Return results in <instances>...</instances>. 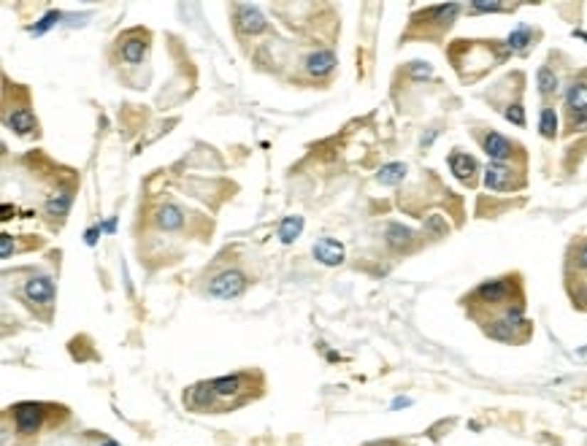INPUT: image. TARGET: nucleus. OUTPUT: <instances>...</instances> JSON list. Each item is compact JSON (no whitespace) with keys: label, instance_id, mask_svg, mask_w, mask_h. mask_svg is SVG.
Returning <instances> with one entry per match:
<instances>
[{"label":"nucleus","instance_id":"41","mask_svg":"<svg viewBox=\"0 0 587 446\" xmlns=\"http://www.w3.org/2000/svg\"><path fill=\"white\" fill-rule=\"evenodd\" d=\"M100 446H120V444H117V441H111V438H106V441H103Z\"/></svg>","mask_w":587,"mask_h":446},{"label":"nucleus","instance_id":"35","mask_svg":"<svg viewBox=\"0 0 587 446\" xmlns=\"http://www.w3.org/2000/svg\"><path fill=\"white\" fill-rule=\"evenodd\" d=\"M576 262H579V268H587V241L579 246V255H576Z\"/></svg>","mask_w":587,"mask_h":446},{"label":"nucleus","instance_id":"4","mask_svg":"<svg viewBox=\"0 0 587 446\" xmlns=\"http://www.w3.org/2000/svg\"><path fill=\"white\" fill-rule=\"evenodd\" d=\"M514 184V171L506 165V162H490L485 168V187L492 192H506V189Z\"/></svg>","mask_w":587,"mask_h":446},{"label":"nucleus","instance_id":"16","mask_svg":"<svg viewBox=\"0 0 587 446\" xmlns=\"http://www.w3.org/2000/svg\"><path fill=\"white\" fill-rule=\"evenodd\" d=\"M406 174H409L406 162H387V165H382V171L376 174V181L387 184V187H396V184H401L406 179Z\"/></svg>","mask_w":587,"mask_h":446},{"label":"nucleus","instance_id":"31","mask_svg":"<svg viewBox=\"0 0 587 446\" xmlns=\"http://www.w3.org/2000/svg\"><path fill=\"white\" fill-rule=\"evenodd\" d=\"M506 6L504 3H471V11L474 14H495V11H504Z\"/></svg>","mask_w":587,"mask_h":446},{"label":"nucleus","instance_id":"32","mask_svg":"<svg viewBox=\"0 0 587 446\" xmlns=\"http://www.w3.org/2000/svg\"><path fill=\"white\" fill-rule=\"evenodd\" d=\"M504 319H506L509 324H514V327H519V324L525 322V314H522V306H512V309L506 311Z\"/></svg>","mask_w":587,"mask_h":446},{"label":"nucleus","instance_id":"5","mask_svg":"<svg viewBox=\"0 0 587 446\" xmlns=\"http://www.w3.org/2000/svg\"><path fill=\"white\" fill-rule=\"evenodd\" d=\"M25 297L38 306H49L55 300V284L49 276H33L25 282Z\"/></svg>","mask_w":587,"mask_h":446},{"label":"nucleus","instance_id":"11","mask_svg":"<svg viewBox=\"0 0 587 446\" xmlns=\"http://www.w3.org/2000/svg\"><path fill=\"white\" fill-rule=\"evenodd\" d=\"M566 106L571 111V117L587 114V81H573L566 90Z\"/></svg>","mask_w":587,"mask_h":446},{"label":"nucleus","instance_id":"29","mask_svg":"<svg viewBox=\"0 0 587 446\" xmlns=\"http://www.w3.org/2000/svg\"><path fill=\"white\" fill-rule=\"evenodd\" d=\"M504 117L512 124H517V127H525V106H519V103H512V106H506V111H504Z\"/></svg>","mask_w":587,"mask_h":446},{"label":"nucleus","instance_id":"19","mask_svg":"<svg viewBox=\"0 0 587 446\" xmlns=\"http://www.w3.org/2000/svg\"><path fill=\"white\" fill-rule=\"evenodd\" d=\"M558 84H560L558 73H555L549 65H541L539 70H536V90L544 95V97L558 92Z\"/></svg>","mask_w":587,"mask_h":446},{"label":"nucleus","instance_id":"18","mask_svg":"<svg viewBox=\"0 0 587 446\" xmlns=\"http://www.w3.org/2000/svg\"><path fill=\"white\" fill-rule=\"evenodd\" d=\"M147 49H149L147 38H127L122 43L125 63H130V65H141V63H144V57H147Z\"/></svg>","mask_w":587,"mask_h":446},{"label":"nucleus","instance_id":"27","mask_svg":"<svg viewBox=\"0 0 587 446\" xmlns=\"http://www.w3.org/2000/svg\"><path fill=\"white\" fill-rule=\"evenodd\" d=\"M409 76L414 81H428L430 76H433V65H430V63H423V60H417V63H411L409 65Z\"/></svg>","mask_w":587,"mask_h":446},{"label":"nucleus","instance_id":"1","mask_svg":"<svg viewBox=\"0 0 587 446\" xmlns=\"http://www.w3.org/2000/svg\"><path fill=\"white\" fill-rule=\"evenodd\" d=\"M246 290V279L241 270H222L208 284V295L217 300H233Z\"/></svg>","mask_w":587,"mask_h":446},{"label":"nucleus","instance_id":"37","mask_svg":"<svg viewBox=\"0 0 587 446\" xmlns=\"http://www.w3.org/2000/svg\"><path fill=\"white\" fill-rule=\"evenodd\" d=\"M393 411H401V408H406V405H411V398H396V400H393Z\"/></svg>","mask_w":587,"mask_h":446},{"label":"nucleus","instance_id":"6","mask_svg":"<svg viewBox=\"0 0 587 446\" xmlns=\"http://www.w3.org/2000/svg\"><path fill=\"white\" fill-rule=\"evenodd\" d=\"M217 400V392L211 387V381H201V384H192L190 390L184 392V403L190 405L192 411H206L211 408Z\"/></svg>","mask_w":587,"mask_h":446},{"label":"nucleus","instance_id":"21","mask_svg":"<svg viewBox=\"0 0 587 446\" xmlns=\"http://www.w3.org/2000/svg\"><path fill=\"white\" fill-rule=\"evenodd\" d=\"M241 384H244V378L238 376V373H233V376H219L211 381V387H214V392H217V398H231V395H236V392L241 390Z\"/></svg>","mask_w":587,"mask_h":446},{"label":"nucleus","instance_id":"39","mask_svg":"<svg viewBox=\"0 0 587 446\" xmlns=\"http://www.w3.org/2000/svg\"><path fill=\"white\" fill-rule=\"evenodd\" d=\"M436 141V130H430V133L423 135V147H428V144H433Z\"/></svg>","mask_w":587,"mask_h":446},{"label":"nucleus","instance_id":"36","mask_svg":"<svg viewBox=\"0 0 587 446\" xmlns=\"http://www.w3.org/2000/svg\"><path fill=\"white\" fill-rule=\"evenodd\" d=\"M14 214H16L14 206H11V203H3V214H0V216H3V222H9V219H11Z\"/></svg>","mask_w":587,"mask_h":446},{"label":"nucleus","instance_id":"8","mask_svg":"<svg viewBox=\"0 0 587 446\" xmlns=\"http://www.w3.org/2000/svg\"><path fill=\"white\" fill-rule=\"evenodd\" d=\"M482 147H485V154L490 157V162H506L512 157V149H514L506 135L495 133V130L485 135V144H482Z\"/></svg>","mask_w":587,"mask_h":446},{"label":"nucleus","instance_id":"23","mask_svg":"<svg viewBox=\"0 0 587 446\" xmlns=\"http://www.w3.org/2000/svg\"><path fill=\"white\" fill-rule=\"evenodd\" d=\"M539 133L544 138H555L558 135V114L552 106H544L539 114Z\"/></svg>","mask_w":587,"mask_h":446},{"label":"nucleus","instance_id":"2","mask_svg":"<svg viewBox=\"0 0 587 446\" xmlns=\"http://www.w3.org/2000/svg\"><path fill=\"white\" fill-rule=\"evenodd\" d=\"M14 425L16 430L22 435H30V432L41 430L43 425V405L33 403V400H25V403L14 405Z\"/></svg>","mask_w":587,"mask_h":446},{"label":"nucleus","instance_id":"26","mask_svg":"<svg viewBox=\"0 0 587 446\" xmlns=\"http://www.w3.org/2000/svg\"><path fill=\"white\" fill-rule=\"evenodd\" d=\"M487 336L498 338V341H514V336H517V327H514V324H509L506 319H495V322L487 327Z\"/></svg>","mask_w":587,"mask_h":446},{"label":"nucleus","instance_id":"13","mask_svg":"<svg viewBox=\"0 0 587 446\" xmlns=\"http://www.w3.org/2000/svg\"><path fill=\"white\" fill-rule=\"evenodd\" d=\"M6 127L14 130L16 135H28L36 130V117L30 108H14L9 117H6Z\"/></svg>","mask_w":587,"mask_h":446},{"label":"nucleus","instance_id":"34","mask_svg":"<svg viewBox=\"0 0 587 446\" xmlns=\"http://www.w3.org/2000/svg\"><path fill=\"white\" fill-rule=\"evenodd\" d=\"M571 127L573 130H587V114H582V117H571Z\"/></svg>","mask_w":587,"mask_h":446},{"label":"nucleus","instance_id":"30","mask_svg":"<svg viewBox=\"0 0 587 446\" xmlns=\"http://www.w3.org/2000/svg\"><path fill=\"white\" fill-rule=\"evenodd\" d=\"M14 235H9V233H3V235H0V257H3V260H9V257L14 255Z\"/></svg>","mask_w":587,"mask_h":446},{"label":"nucleus","instance_id":"12","mask_svg":"<svg viewBox=\"0 0 587 446\" xmlns=\"http://www.w3.org/2000/svg\"><path fill=\"white\" fill-rule=\"evenodd\" d=\"M333 68H336V54L328 49H319V52H312L306 57V70L312 76H328Z\"/></svg>","mask_w":587,"mask_h":446},{"label":"nucleus","instance_id":"7","mask_svg":"<svg viewBox=\"0 0 587 446\" xmlns=\"http://www.w3.org/2000/svg\"><path fill=\"white\" fill-rule=\"evenodd\" d=\"M312 255H314L317 262L333 268V265H342L344 262V246L336 238H319L314 243V249H312Z\"/></svg>","mask_w":587,"mask_h":446},{"label":"nucleus","instance_id":"3","mask_svg":"<svg viewBox=\"0 0 587 446\" xmlns=\"http://www.w3.org/2000/svg\"><path fill=\"white\" fill-rule=\"evenodd\" d=\"M236 25H238V30L246 33V36H258V33H263V30L268 27V22H265V16L260 14L258 6L241 3V6H236Z\"/></svg>","mask_w":587,"mask_h":446},{"label":"nucleus","instance_id":"28","mask_svg":"<svg viewBox=\"0 0 587 446\" xmlns=\"http://www.w3.org/2000/svg\"><path fill=\"white\" fill-rule=\"evenodd\" d=\"M447 222H444V216L441 214H430L428 219H425V233H430V235H447Z\"/></svg>","mask_w":587,"mask_h":446},{"label":"nucleus","instance_id":"24","mask_svg":"<svg viewBox=\"0 0 587 446\" xmlns=\"http://www.w3.org/2000/svg\"><path fill=\"white\" fill-rule=\"evenodd\" d=\"M460 3H444V6H433L430 11H428V16H433V22H438V25H450L452 19L460 14Z\"/></svg>","mask_w":587,"mask_h":446},{"label":"nucleus","instance_id":"22","mask_svg":"<svg viewBox=\"0 0 587 446\" xmlns=\"http://www.w3.org/2000/svg\"><path fill=\"white\" fill-rule=\"evenodd\" d=\"M301 230H303L301 216H287V219H282V225H279V241L292 243L298 235H301Z\"/></svg>","mask_w":587,"mask_h":446},{"label":"nucleus","instance_id":"9","mask_svg":"<svg viewBox=\"0 0 587 446\" xmlns=\"http://www.w3.org/2000/svg\"><path fill=\"white\" fill-rule=\"evenodd\" d=\"M450 171L455 179H460V181H471V176L479 171V162L474 154H465V152H452L450 154Z\"/></svg>","mask_w":587,"mask_h":446},{"label":"nucleus","instance_id":"17","mask_svg":"<svg viewBox=\"0 0 587 446\" xmlns=\"http://www.w3.org/2000/svg\"><path fill=\"white\" fill-rule=\"evenodd\" d=\"M531 43H533V30L528 25H517L512 33H509V38H506V49H509V52L522 54Z\"/></svg>","mask_w":587,"mask_h":446},{"label":"nucleus","instance_id":"33","mask_svg":"<svg viewBox=\"0 0 587 446\" xmlns=\"http://www.w3.org/2000/svg\"><path fill=\"white\" fill-rule=\"evenodd\" d=\"M103 233V228L100 225H95V228H90L87 233H84V241H87V246H95L97 243V235Z\"/></svg>","mask_w":587,"mask_h":446},{"label":"nucleus","instance_id":"20","mask_svg":"<svg viewBox=\"0 0 587 446\" xmlns=\"http://www.w3.org/2000/svg\"><path fill=\"white\" fill-rule=\"evenodd\" d=\"M70 203H73V192L70 189H57L55 195L46 201V211L52 216H65L70 211Z\"/></svg>","mask_w":587,"mask_h":446},{"label":"nucleus","instance_id":"38","mask_svg":"<svg viewBox=\"0 0 587 446\" xmlns=\"http://www.w3.org/2000/svg\"><path fill=\"white\" fill-rule=\"evenodd\" d=\"M100 228H103V233H114V230H117V216H111V219H106V222H103V225H100Z\"/></svg>","mask_w":587,"mask_h":446},{"label":"nucleus","instance_id":"10","mask_svg":"<svg viewBox=\"0 0 587 446\" xmlns=\"http://www.w3.org/2000/svg\"><path fill=\"white\" fill-rule=\"evenodd\" d=\"M512 292V284L506 279H490V282L479 284L477 287V297L482 303H504L506 297Z\"/></svg>","mask_w":587,"mask_h":446},{"label":"nucleus","instance_id":"40","mask_svg":"<svg viewBox=\"0 0 587 446\" xmlns=\"http://www.w3.org/2000/svg\"><path fill=\"white\" fill-rule=\"evenodd\" d=\"M573 36H576V38H582V41H587V33H582V30H573Z\"/></svg>","mask_w":587,"mask_h":446},{"label":"nucleus","instance_id":"25","mask_svg":"<svg viewBox=\"0 0 587 446\" xmlns=\"http://www.w3.org/2000/svg\"><path fill=\"white\" fill-rule=\"evenodd\" d=\"M60 22H63V14H60V11H46L41 19L36 22V25L28 27V33H30V36H43L46 30H52V27L60 25Z\"/></svg>","mask_w":587,"mask_h":446},{"label":"nucleus","instance_id":"14","mask_svg":"<svg viewBox=\"0 0 587 446\" xmlns=\"http://www.w3.org/2000/svg\"><path fill=\"white\" fill-rule=\"evenodd\" d=\"M154 219H157V225L163 230H179L184 225V211L179 208L176 203H165V206L157 208Z\"/></svg>","mask_w":587,"mask_h":446},{"label":"nucleus","instance_id":"15","mask_svg":"<svg viewBox=\"0 0 587 446\" xmlns=\"http://www.w3.org/2000/svg\"><path fill=\"white\" fill-rule=\"evenodd\" d=\"M411 238H414L411 228L401 225V222H390L387 230H384V241L390 243L393 249H406V246L411 243Z\"/></svg>","mask_w":587,"mask_h":446}]
</instances>
